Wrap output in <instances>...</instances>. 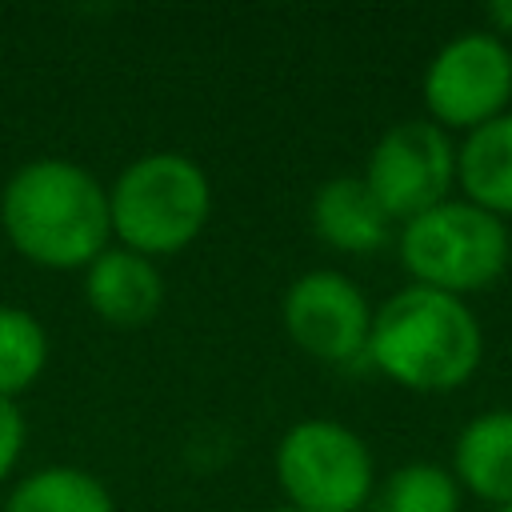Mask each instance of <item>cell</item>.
Here are the masks:
<instances>
[{
  "label": "cell",
  "instance_id": "4",
  "mask_svg": "<svg viewBox=\"0 0 512 512\" xmlns=\"http://www.w3.org/2000/svg\"><path fill=\"white\" fill-rule=\"evenodd\" d=\"M396 252L412 284L468 300L508 272L512 236L500 216L464 196H448L444 204L400 224Z\"/></svg>",
  "mask_w": 512,
  "mask_h": 512
},
{
  "label": "cell",
  "instance_id": "19",
  "mask_svg": "<svg viewBox=\"0 0 512 512\" xmlns=\"http://www.w3.org/2000/svg\"><path fill=\"white\" fill-rule=\"evenodd\" d=\"M492 512H512V504H508V508H492Z\"/></svg>",
  "mask_w": 512,
  "mask_h": 512
},
{
  "label": "cell",
  "instance_id": "15",
  "mask_svg": "<svg viewBox=\"0 0 512 512\" xmlns=\"http://www.w3.org/2000/svg\"><path fill=\"white\" fill-rule=\"evenodd\" d=\"M48 368V332L36 312L0 304V400H20Z\"/></svg>",
  "mask_w": 512,
  "mask_h": 512
},
{
  "label": "cell",
  "instance_id": "10",
  "mask_svg": "<svg viewBox=\"0 0 512 512\" xmlns=\"http://www.w3.org/2000/svg\"><path fill=\"white\" fill-rule=\"evenodd\" d=\"M312 232L344 256H372L392 240V220L360 176H332L312 192Z\"/></svg>",
  "mask_w": 512,
  "mask_h": 512
},
{
  "label": "cell",
  "instance_id": "14",
  "mask_svg": "<svg viewBox=\"0 0 512 512\" xmlns=\"http://www.w3.org/2000/svg\"><path fill=\"white\" fill-rule=\"evenodd\" d=\"M364 512H460V484L448 468L412 460L376 480Z\"/></svg>",
  "mask_w": 512,
  "mask_h": 512
},
{
  "label": "cell",
  "instance_id": "13",
  "mask_svg": "<svg viewBox=\"0 0 512 512\" xmlns=\"http://www.w3.org/2000/svg\"><path fill=\"white\" fill-rule=\"evenodd\" d=\"M0 512H116V496L80 464H44L12 480Z\"/></svg>",
  "mask_w": 512,
  "mask_h": 512
},
{
  "label": "cell",
  "instance_id": "9",
  "mask_svg": "<svg viewBox=\"0 0 512 512\" xmlns=\"http://www.w3.org/2000/svg\"><path fill=\"white\" fill-rule=\"evenodd\" d=\"M84 304L108 328H144L164 308V272L156 260L108 244L84 268Z\"/></svg>",
  "mask_w": 512,
  "mask_h": 512
},
{
  "label": "cell",
  "instance_id": "2",
  "mask_svg": "<svg viewBox=\"0 0 512 512\" xmlns=\"http://www.w3.org/2000/svg\"><path fill=\"white\" fill-rule=\"evenodd\" d=\"M484 356V332L468 300L404 284L372 308L364 360L392 384L424 396L464 388Z\"/></svg>",
  "mask_w": 512,
  "mask_h": 512
},
{
  "label": "cell",
  "instance_id": "3",
  "mask_svg": "<svg viewBox=\"0 0 512 512\" xmlns=\"http://www.w3.org/2000/svg\"><path fill=\"white\" fill-rule=\"evenodd\" d=\"M112 240L148 260H164L200 240L212 216L208 172L176 148H156L128 160L108 184Z\"/></svg>",
  "mask_w": 512,
  "mask_h": 512
},
{
  "label": "cell",
  "instance_id": "8",
  "mask_svg": "<svg viewBox=\"0 0 512 512\" xmlns=\"http://www.w3.org/2000/svg\"><path fill=\"white\" fill-rule=\"evenodd\" d=\"M280 324L304 356L344 368L364 360L368 352L372 304L348 272L308 268L284 288Z\"/></svg>",
  "mask_w": 512,
  "mask_h": 512
},
{
  "label": "cell",
  "instance_id": "1",
  "mask_svg": "<svg viewBox=\"0 0 512 512\" xmlns=\"http://www.w3.org/2000/svg\"><path fill=\"white\" fill-rule=\"evenodd\" d=\"M0 228L28 264L84 272L112 244L108 184L68 156L24 160L0 188Z\"/></svg>",
  "mask_w": 512,
  "mask_h": 512
},
{
  "label": "cell",
  "instance_id": "7",
  "mask_svg": "<svg viewBox=\"0 0 512 512\" xmlns=\"http://www.w3.org/2000/svg\"><path fill=\"white\" fill-rule=\"evenodd\" d=\"M376 204L392 224H404L436 204H444L456 188V140L428 116L400 120L384 128L372 144L364 176Z\"/></svg>",
  "mask_w": 512,
  "mask_h": 512
},
{
  "label": "cell",
  "instance_id": "5",
  "mask_svg": "<svg viewBox=\"0 0 512 512\" xmlns=\"http://www.w3.org/2000/svg\"><path fill=\"white\" fill-rule=\"evenodd\" d=\"M272 472L284 504L304 512H364L376 488L372 448L360 432L328 416L296 420L272 452Z\"/></svg>",
  "mask_w": 512,
  "mask_h": 512
},
{
  "label": "cell",
  "instance_id": "6",
  "mask_svg": "<svg viewBox=\"0 0 512 512\" xmlns=\"http://www.w3.org/2000/svg\"><path fill=\"white\" fill-rule=\"evenodd\" d=\"M420 96L428 120L444 132H472L512 104V48L488 28H472L440 44L428 60Z\"/></svg>",
  "mask_w": 512,
  "mask_h": 512
},
{
  "label": "cell",
  "instance_id": "12",
  "mask_svg": "<svg viewBox=\"0 0 512 512\" xmlns=\"http://www.w3.org/2000/svg\"><path fill=\"white\" fill-rule=\"evenodd\" d=\"M456 188L476 208L512 216V112L472 128L456 144Z\"/></svg>",
  "mask_w": 512,
  "mask_h": 512
},
{
  "label": "cell",
  "instance_id": "11",
  "mask_svg": "<svg viewBox=\"0 0 512 512\" xmlns=\"http://www.w3.org/2000/svg\"><path fill=\"white\" fill-rule=\"evenodd\" d=\"M460 492H472L476 500L492 508L512 504V408H488L472 416L456 444H452V468Z\"/></svg>",
  "mask_w": 512,
  "mask_h": 512
},
{
  "label": "cell",
  "instance_id": "17",
  "mask_svg": "<svg viewBox=\"0 0 512 512\" xmlns=\"http://www.w3.org/2000/svg\"><path fill=\"white\" fill-rule=\"evenodd\" d=\"M484 28L508 44L512 40V0H492L484 8Z\"/></svg>",
  "mask_w": 512,
  "mask_h": 512
},
{
  "label": "cell",
  "instance_id": "16",
  "mask_svg": "<svg viewBox=\"0 0 512 512\" xmlns=\"http://www.w3.org/2000/svg\"><path fill=\"white\" fill-rule=\"evenodd\" d=\"M24 440H28V424L16 400H0V488L12 480L20 456H24Z\"/></svg>",
  "mask_w": 512,
  "mask_h": 512
},
{
  "label": "cell",
  "instance_id": "18",
  "mask_svg": "<svg viewBox=\"0 0 512 512\" xmlns=\"http://www.w3.org/2000/svg\"><path fill=\"white\" fill-rule=\"evenodd\" d=\"M268 512H304V508H296V504H276V508H268Z\"/></svg>",
  "mask_w": 512,
  "mask_h": 512
}]
</instances>
